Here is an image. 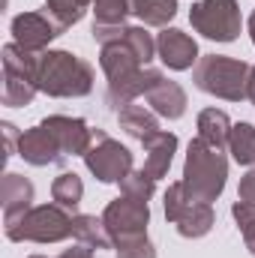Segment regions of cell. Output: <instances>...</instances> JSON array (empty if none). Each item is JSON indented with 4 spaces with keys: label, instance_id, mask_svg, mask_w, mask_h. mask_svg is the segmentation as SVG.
<instances>
[{
    "label": "cell",
    "instance_id": "19",
    "mask_svg": "<svg viewBox=\"0 0 255 258\" xmlns=\"http://www.w3.org/2000/svg\"><path fill=\"white\" fill-rule=\"evenodd\" d=\"M195 126H198V138H201L204 144L222 150V147L228 144V135H231V126H234V123L228 120L225 111H219V108H204V111L198 114Z\"/></svg>",
    "mask_w": 255,
    "mask_h": 258
},
{
    "label": "cell",
    "instance_id": "8",
    "mask_svg": "<svg viewBox=\"0 0 255 258\" xmlns=\"http://www.w3.org/2000/svg\"><path fill=\"white\" fill-rule=\"evenodd\" d=\"M195 33L213 42H234L240 36V6L237 0H198L189 9Z\"/></svg>",
    "mask_w": 255,
    "mask_h": 258
},
{
    "label": "cell",
    "instance_id": "21",
    "mask_svg": "<svg viewBox=\"0 0 255 258\" xmlns=\"http://www.w3.org/2000/svg\"><path fill=\"white\" fill-rule=\"evenodd\" d=\"M129 12L147 27H168L177 15V0H129Z\"/></svg>",
    "mask_w": 255,
    "mask_h": 258
},
{
    "label": "cell",
    "instance_id": "4",
    "mask_svg": "<svg viewBox=\"0 0 255 258\" xmlns=\"http://www.w3.org/2000/svg\"><path fill=\"white\" fill-rule=\"evenodd\" d=\"M249 72L252 66L246 60H237L228 54H201L192 69V81L207 96L240 102L246 99V90H249Z\"/></svg>",
    "mask_w": 255,
    "mask_h": 258
},
{
    "label": "cell",
    "instance_id": "10",
    "mask_svg": "<svg viewBox=\"0 0 255 258\" xmlns=\"http://www.w3.org/2000/svg\"><path fill=\"white\" fill-rule=\"evenodd\" d=\"M102 222H105V231H108L111 243L120 246L126 240H135V237L147 234L150 207H147V201H138V198H129V195H117L114 201L105 204Z\"/></svg>",
    "mask_w": 255,
    "mask_h": 258
},
{
    "label": "cell",
    "instance_id": "3",
    "mask_svg": "<svg viewBox=\"0 0 255 258\" xmlns=\"http://www.w3.org/2000/svg\"><path fill=\"white\" fill-rule=\"evenodd\" d=\"M228 180V159L219 147L204 144L201 138H192L186 147V159H183V189L195 201L213 204Z\"/></svg>",
    "mask_w": 255,
    "mask_h": 258
},
{
    "label": "cell",
    "instance_id": "2",
    "mask_svg": "<svg viewBox=\"0 0 255 258\" xmlns=\"http://www.w3.org/2000/svg\"><path fill=\"white\" fill-rule=\"evenodd\" d=\"M36 81L39 93L54 96V99H78L93 90V66L84 57L63 51V48H48L39 54L36 63Z\"/></svg>",
    "mask_w": 255,
    "mask_h": 258
},
{
    "label": "cell",
    "instance_id": "14",
    "mask_svg": "<svg viewBox=\"0 0 255 258\" xmlns=\"http://www.w3.org/2000/svg\"><path fill=\"white\" fill-rule=\"evenodd\" d=\"M18 156H21L27 165H36V168H42V165H57V162L66 159L63 150H60V144L54 141V135L42 126V123H36V126H30L27 132H21Z\"/></svg>",
    "mask_w": 255,
    "mask_h": 258
},
{
    "label": "cell",
    "instance_id": "12",
    "mask_svg": "<svg viewBox=\"0 0 255 258\" xmlns=\"http://www.w3.org/2000/svg\"><path fill=\"white\" fill-rule=\"evenodd\" d=\"M39 123L54 135V141L60 144L63 156H84L87 147L93 144V129L87 126V120H81V117L51 114V117H45Z\"/></svg>",
    "mask_w": 255,
    "mask_h": 258
},
{
    "label": "cell",
    "instance_id": "29",
    "mask_svg": "<svg viewBox=\"0 0 255 258\" xmlns=\"http://www.w3.org/2000/svg\"><path fill=\"white\" fill-rule=\"evenodd\" d=\"M117 258H156V246L150 243V237H135V240H126L120 246H114Z\"/></svg>",
    "mask_w": 255,
    "mask_h": 258
},
{
    "label": "cell",
    "instance_id": "31",
    "mask_svg": "<svg viewBox=\"0 0 255 258\" xmlns=\"http://www.w3.org/2000/svg\"><path fill=\"white\" fill-rule=\"evenodd\" d=\"M0 129L6 132V156H15V153H18V141H21L18 126H15V123H9V120H3Z\"/></svg>",
    "mask_w": 255,
    "mask_h": 258
},
{
    "label": "cell",
    "instance_id": "33",
    "mask_svg": "<svg viewBox=\"0 0 255 258\" xmlns=\"http://www.w3.org/2000/svg\"><path fill=\"white\" fill-rule=\"evenodd\" d=\"M246 99L255 105V66H252V72H249V90H246Z\"/></svg>",
    "mask_w": 255,
    "mask_h": 258
},
{
    "label": "cell",
    "instance_id": "7",
    "mask_svg": "<svg viewBox=\"0 0 255 258\" xmlns=\"http://www.w3.org/2000/svg\"><path fill=\"white\" fill-rule=\"evenodd\" d=\"M162 204H165V219L177 228L180 237H189V240L204 237L213 228V222H216L213 207L204 204V201H195L192 195H186L180 180L177 183H168Z\"/></svg>",
    "mask_w": 255,
    "mask_h": 258
},
{
    "label": "cell",
    "instance_id": "32",
    "mask_svg": "<svg viewBox=\"0 0 255 258\" xmlns=\"http://www.w3.org/2000/svg\"><path fill=\"white\" fill-rule=\"evenodd\" d=\"M30 258H45V255H30ZM57 258H96V255H93V249H87V246L78 243V246H72V249H63Z\"/></svg>",
    "mask_w": 255,
    "mask_h": 258
},
{
    "label": "cell",
    "instance_id": "13",
    "mask_svg": "<svg viewBox=\"0 0 255 258\" xmlns=\"http://www.w3.org/2000/svg\"><path fill=\"white\" fill-rule=\"evenodd\" d=\"M156 54L159 60L174 69V72H183V69H192L198 63V42L192 39L189 33L177 30V27H165L159 36H156Z\"/></svg>",
    "mask_w": 255,
    "mask_h": 258
},
{
    "label": "cell",
    "instance_id": "23",
    "mask_svg": "<svg viewBox=\"0 0 255 258\" xmlns=\"http://www.w3.org/2000/svg\"><path fill=\"white\" fill-rule=\"evenodd\" d=\"M90 6H93V0H45V12L54 18V24L63 33L87 15Z\"/></svg>",
    "mask_w": 255,
    "mask_h": 258
},
{
    "label": "cell",
    "instance_id": "27",
    "mask_svg": "<svg viewBox=\"0 0 255 258\" xmlns=\"http://www.w3.org/2000/svg\"><path fill=\"white\" fill-rule=\"evenodd\" d=\"M123 42L141 57V63H150V60L156 57V39H153L144 27L126 24V27H123Z\"/></svg>",
    "mask_w": 255,
    "mask_h": 258
},
{
    "label": "cell",
    "instance_id": "17",
    "mask_svg": "<svg viewBox=\"0 0 255 258\" xmlns=\"http://www.w3.org/2000/svg\"><path fill=\"white\" fill-rule=\"evenodd\" d=\"M177 153V135L174 132H156L150 141H144V171L153 180H162L174 162Z\"/></svg>",
    "mask_w": 255,
    "mask_h": 258
},
{
    "label": "cell",
    "instance_id": "15",
    "mask_svg": "<svg viewBox=\"0 0 255 258\" xmlns=\"http://www.w3.org/2000/svg\"><path fill=\"white\" fill-rule=\"evenodd\" d=\"M144 99H147L150 108H153L159 117H165V120H180V117L186 114V105H189L186 90H183L177 81L165 78V75H159V78L150 84V90L144 93Z\"/></svg>",
    "mask_w": 255,
    "mask_h": 258
},
{
    "label": "cell",
    "instance_id": "16",
    "mask_svg": "<svg viewBox=\"0 0 255 258\" xmlns=\"http://www.w3.org/2000/svg\"><path fill=\"white\" fill-rule=\"evenodd\" d=\"M0 201H3V225H6L33 207V183L24 174L6 171L0 183Z\"/></svg>",
    "mask_w": 255,
    "mask_h": 258
},
{
    "label": "cell",
    "instance_id": "30",
    "mask_svg": "<svg viewBox=\"0 0 255 258\" xmlns=\"http://www.w3.org/2000/svg\"><path fill=\"white\" fill-rule=\"evenodd\" d=\"M237 201H243V204H249L255 207V165L240 177V186H237Z\"/></svg>",
    "mask_w": 255,
    "mask_h": 258
},
{
    "label": "cell",
    "instance_id": "1",
    "mask_svg": "<svg viewBox=\"0 0 255 258\" xmlns=\"http://www.w3.org/2000/svg\"><path fill=\"white\" fill-rule=\"evenodd\" d=\"M99 66L108 81L105 102L114 111H120L123 105H132L138 96H144L150 90V84L162 75L159 69H150L147 63H141V57L123 42V30L117 39L99 45Z\"/></svg>",
    "mask_w": 255,
    "mask_h": 258
},
{
    "label": "cell",
    "instance_id": "22",
    "mask_svg": "<svg viewBox=\"0 0 255 258\" xmlns=\"http://www.w3.org/2000/svg\"><path fill=\"white\" fill-rule=\"evenodd\" d=\"M51 198L54 204H60L66 210H78L81 198H84V183L75 171H63L51 180Z\"/></svg>",
    "mask_w": 255,
    "mask_h": 258
},
{
    "label": "cell",
    "instance_id": "11",
    "mask_svg": "<svg viewBox=\"0 0 255 258\" xmlns=\"http://www.w3.org/2000/svg\"><path fill=\"white\" fill-rule=\"evenodd\" d=\"M9 30H12V42L18 48L30 51V54L48 51V45L57 36H63V30L54 24V18L45 9L42 12H21V15H15L12 24H9Z\"/></svg>",
    "mask_w": 255,
    "mask_h": 258
},
{
    "label": "cell",
    "instance_id": "9",
    "mask_svg": "<svg viewBox=\"0 0 255 258\" xmlns=\"http://www.w3.org/2000/svg\"><path fill=\"white\" fill-rule=\"evenodd\" d=\"M81 159L99 183H120L132 171V150L114 141L105 129H93V144Z\"/></svg>",
    "mask_w": 255,
    "mask_h": 258
},
{
    "label": "cell",
    "instance_id": "25",
    "mask_svg": "<svg viewBox=\"0 0 255 258\" xmlns=\"http://www.w3.org/2000/svg\"><path fill=\"white\" fill-rule=\"evenodd\" d=\"M93 27H123L129 12V0H93Z\"/></svg>",
    "mask_w": 255,
    "mask_h": 258
},
{
    "label": "cell",
    "instance_id": "18",
    "mask_svg": "<svg viewBox=\"0 0 255 258\" xmlns=\"http://www.w3.org/2000/svg\"><path fill=\"white\" fill-rule=\"evenodd\" d=\"M117 123L120 129L126 132L129 138H135V141H150L156 132H162L159 129V120H156V111H147V108H141V105H123L120 111H117Z\"/></svg>",
    "mask_w": 255,
    "mask_h": 258
},
{
    "label": "cell",
    "instance_id": "20",
    "mask_svg": "<svg viewBox=\"0 0 255 258\" xmlns=\"http://www.w3.org/2000/svg\"><path fill=\"white\" fill-rule=\"evenodd\" d=\"M72 237L81 246H87V249H108V246H114L111 237H108V231H105L102 216L96 219L90 213H75L72 216Z\"/></svg>",
    "mask_w": 255,
    "mask_h": 258
},
{
    "label": "cell",
    "instance_id": "24",
    "mask_svg": "<svg viewBox=\"0 0 255 258\" xmlns=\"http://www.w3.org/2000/svg\"><path fill=\"white\" fill-rule=\"evenodd\" d=\"M228 150L237 165H255V126L252 123H234L228 135Z\"/></svg>",
    "mask_w": 255,
    "mask_h": 258
},
{
    "label": "cell",
    "instance_id": "6",
    "mask_svg": "<svg viewBox=\"0 0 255 258\" xmlns=\"http://www.w3.org/2000/svg\"><path fill=\"white\" fill-rule=\"evenodd\" d=\"M36 63H39V54H30L15 42L3 45V96L0 99L6 108H24L33 102V96L39 93Z\"/></svg>",
    "mask_w": 255,
    "mask_h": 258
},
{
    "label": "cell",
    "instance_id": "26",
    "mask_svg": "<svg viewBox=\"0 0 255 258\" xmlns=\"http://www.w3.org/2000/svg\"><path fill=\"white\" fill-rule=\"evenodd\" d=\"M120 192L129 195V198H138V201H150L153 192H156V180L144 171V168H132L126 177L120 180Z\"/></svg>",
    "mask_w": 255,
    "mask_h": 258
},
{
    "label": "cell",
    "instance_id": "34",
    "mask_svg": "<svg viewBox=\"0 0 255 258\" xmlns=\"http://www.w3.org/2000/svg\"><path fill=\"white\" fill-rule=\"evenodd\" d=\"M246 27H249V36H252V45H255V9H252V15H249V24Z\"/></svg>",
    "mask_w": 255,
    "mask_h": 258
},
{
    "label": "cell",
    "instance_id": "5",
    "mask_svg": "<svg viewBox=\"0 0 255 258\" xmlns=\"http://www.w3.org/2000/svg\"><path fill=\"white\" fill-rule=\"evenodd\" d=\"M6 237L12 243H60L72 237V213L60 204H39L6 222Z\"/></svg>",
    "mask_w": 255,
    "mask_h": 258
},
{
    "label": "cell",
    "instance_id": "28",
    "mask_svg": "<svg viewBox=\"0 0 255 258\" xmlns=\"http://www.w3.org/2000/svg\"><path fill=\"white\" fill-rule=\"evenodd\" d=\"M231 216H234V219H237V225H240V234H243L246 249L255 255V207L243 204V201H234Z\"/></svg>",
    "mask_w": 255,
    "mask_h": 258
}]
</instances>
